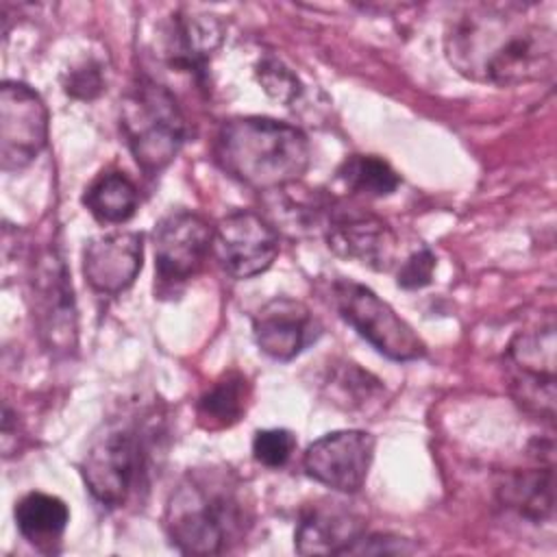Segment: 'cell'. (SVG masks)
Listing matches in <instances>:
<instances>
[{
    "mask_svg": "<svg viewBox=\"0 0 557 557\" xmlns=\"http://www.w3.org/2000/svg\"><path fill=\"white\" fill-rule=\"evenodd\" d=\"M48 141V109L41 96L24 83L0 87V165L20 172L30 165Z\"/></svg>",
    "mask_w": 557,
    "mask_h": 557,
    "instance_id": "cell-8",
    "label": "cell"
},
{
    "mask_svg": "<svg viewBox=\"0 0 557 557\" xmlns=\"http://www.w3.org/2000/svg\"><path fill=\"white\" fill-rule=\"evenodd\" d=\"M416 546L398 535L389 533H363L346 555H405L413 553Z\"/></svg>",
    "mask_w": 557,
    "mask_h": 557,
    "instance_id": "cell-27",
    "label": "cell"
},
{
    "mask_svg": "<svg viewBox=\"0 0 557 557\" xmlns=\"http://www.w3.org/2000/svg\"><path fill=\"white\" fill-rule=\"evenodd\" d=\"M63 89L67 96L78 100H94L104 89L102 67L96 61H85L78 67H72L63 81Z\"/></svg>",
    "mask_w": 557,
    "mask_h": 557,
    "instance_id": "cell-25",
    "label": "cell"
},
{
    "mask_svg": "<svg viewBox=\"0 0 557 557\" xmlns=\"http://www.w3.org/2000/svg\"><path fill=\"white\" fill-rule=\"evenodd\" d=\"M252 335L263 355L276 361H289L315 342L320 331L305 302L276 296L252 315Z\"/></svg>",
    "mask_w": 557,
    "mask_h": 557,
    "instance_id": "cell-15",
    "label": "cell"
},
{
    "mask_svg": "<svg viewBox=\"0 0 557 557\" xmlns=\"http://www.w3.org/2000/svg\"><path fill=\"white\" fill-rule=\"evenodd\" d=\"M326 242L339 257L385 272L396 265L398 237L379 215L361 209L337 207L329 215Z\"/></svg>",
    "mask_w": 557,
    "mask_h": 557,
    "instance_id": "cell-13",
    "label": "cell"
},
{
    "mask_svg": "<svg viewBox=\"0 0 557 557\" xmlns=\"http://www.w3.org/2000/svg\"><path fill=\"white\" fill-rule=\"evenodd\" d=\"M152 239L157 278L174 287L200 272L213 250V226L196 211L174 209L157 222Z\"/></svg>",
    "mask_w": 557,
    "mask_h": 557,
    "instance_id": "cell-9",
    "label": "cell"
},
{
    "mask_svg": "<svg viewBox=\"0 0 557 557\" xmlns=\"http://www.w3.org/2000/svg\"><path fill=\"white\" fill-rule=\"evenodd\" d=\"M15 524L20 535L39 550L52 553L67 529V505L46 492H28L15 503Z\"/></svg>",
    "mask_w": 557,
    "mask_h": 557,
    "instance_id": "cell-19",
    "label": "cell"
},
{
    "mask_svg": "<svg viewBox=\"0 0 557 557\" xmlns=\"http://www.w3.org/2000/svg\"><path fill=\"white\" fill-rule=\"evenodd\" d=\"M331 298L337 313L381 355L394 361H413L426 355L420 335L370 287L337 278L331 285Z\"/></svg>",
    "mask_w": 557,
    "mask_h": 557,
    "instance_id": "cell-6",
    "label": "cell"
},
{
    "mask_svg": "<svg viewBox=\"0 0 557 557\" xmlns=\"http://www.w3.org/2000/svg\"><path fill=\"white\" fill-rule=\"evenodd\" d=\"M120 128L131 154L146 174H159L181 152L187 139V120L174 94L139 76L120 100Z\"/></svg>",
    "mask_w": 557,
    "mask_h": 557,
    "instance_id": "cell-5",
    "label": "cell"
},
{
    "mask_svg": "<svg viewBox=\"0 0 557 557\" xmlns=\"http://www.w3.org/2000/svg\"><path fill=\"white\" fill-rule=\"evenodd\" d=\"M33 315L41 339L52 352H70L76 346V307L67 268L59 252L46 250L30 278Z\"/></svg>",
    "mask_w": 557,
    "mask_h": 557,
    "instance_id": "cell-10",
    "label": "cell"
},
{
    "mask_svg": "<svg viewBox=\"0 0 557 557\" xmlns=\"http://www.w3.org/2000/svg\"><path fill=\"white\" fill-rule=\"evenodd\" d=\"M374 437L368 431L344 429L311 442L302 455L305 472L344 494L359 492L368 479L374 459Z\"/></svg>",
    "mask_w": 557,
    "mask_h": 557,
    "instance_id": "cell-12",
    "label": "cell"
},
{
    "mask_svg": "<svg viewBox=\"0 0 557 557\" xmlns=\"http://www.w3.org/2000/svg\"><path fill=\"white\" fill-rule=\"evenodd\" d=\"M222 37L224 28L215 15L174 13L161 30V57L172 70L187 72L196 81H202Z\"/></svg>",
    "mask_w": 557,
    "mask_h": 557,
    "instance_id": "cell-16",
    "label": "cell"
},
{
    "mask_svg": "<svg viewBox=\"0 0 557 557\" xmlns=\"http://www.w3.org/2000/svg\"><path fill=\"white\" fill-rule=\"evenodd\" d=\"M83 205L100 224H122L135 215L139 194L126 174L102 172L85 189Z\"/></svg>",
    "mask_w": 557,
    "mask_h": 557,
    "instance_id": "cell-21",
    "label": "cell"
},
{
    "mask_svg": "<svg viewBox=\"0 0 557 557\" xmlns=\"http://www.w3.org/2000/svg\"><path fill=\"white\" fill-rule=\"evenodd\" d=\"M444 50L474 83L513 87L555 74V28L540 17L537 4H472L448 22Z\"/></svg>",
    "mask_w": 557,
    "mask_h": 557,
    "instance_id": "cell-1",
    "label": "cell"
},
{
    "mask_svg": "<svg viewBox=\"0 0 557 557\" xmlns=\"http://www.w3.org/2000/svg\"><path fill=\"white\" fill-rule=\"evenodd\" d=\"M509 392L529 413L555 418V326L546 324L513 335L507 348Z\"/></svg>",
    "mask_w": 557,
    "mask_h": 557,
    "instance_id": "cell-7",
    "label": "cell"
},
{
    "mask_svg": "<svg viewBox=\"0 0 557 557\" xmlns=\"http://www.w3.org/2000/svg\"><path fill=\"white\" fill-rule=\"evenodd\" d=\"M250 385L237 370L224 372L196 403L198 424L207 431H222L233 426L246 413Z\"/></svg>",
    "mask_w": 557,
    "mask_h": 557,
    "instance_id": "cell-20",
    "label": "cell"
},
{
    "mask_svg": "<svg viewBox=\"0 0 557 557\" xmlns=\"http://www.w3.org/2000/svg\"><path fill=\"white\" fill-rule=\"evenodd\" d=\"M213 252L231 276L252 278L274 263L278 233L261 213L237 209L215 224Z\"/></svg>",
    "mask_w": 557,
    "mask_h": 557,
    "instance_id": "cell-11",
    "label": "cell"
},
{
    "mask_svg": "<svg viewBox=\"0 0 557 557\" xmlns=\"http://www.w3.org/2000/svg\"><path fill=\"white\" fill-rule=\"evenodd\" d=\"M144 259V235L137 231H115L89 239L83 252V274L89 287L104 296L128 289Z\"/></svg>",
    "mask_w": 557,
    "mask_h": 557,
    "instance_id": "cell-14",
    "label": "cell"
},
{
    "mask_svg": "<svg viewBox=\"0 0 557 557\" xmlns=\"http://www.w3.org/2000/svg\"><path fill=\"white\" fill-rule=\"evenodd\" d=\"M363 533V518L344 503H315L300 511L294 546L300 555H346Z\"/></svg>",
    "mask_w": 557,
    "mask_h": 557,
    "instance_id": "cell-17",
    "label": "cell"
},
{
    "mask_svg": "<svg viewBox=\"0 0 557 557\" xmlns=\"http://www.w3.org/2000/svg\"><path fill=\"white\" fill-rule=\"evenodd\" d=\"M344 185L357 194L383 198L398 189V172L376 154H350L337 170Z\"/></svg>",
    "mask_w": 557,
    "mask_h": 557,
    "instance_id": "cell-22",
    "label": "cell"
},
{
    "mask_svg": "<svg viewBox=\"0 0 557 557\" xmlns=\"http://www.w3.org/2000/svg\"><path fill=\"white\" fill-rule=\"evenodd\" d=\"M152 435L139 418H113L100 426L81 461L83 481L98 505L117 509L144 485L152 461Z\"/></svg>",
    "mask_w": 557,
    "mask_h": 557,
    "instance_id": "cell-4",
    "label": "cell"
},
{
    "mask_svg": "<svg viewBox=\"0 0 557 557\" xmlns=\"http://www.w3.org/2000/svg\"><path fill=\"white\" fill-rule=\"evenodd\" d=\"M257 76H259V83L263 85V89L272 98H276L285 104L294 102L300 94V83H298L296 74L276 59H263L257 67Z\"/></svg>",
    "mask_w": 557,
    "mask_h": 557,
    "instance_id": "cell-24",
    "label": "cell"
},
{
    "mask_svg": "<svg viewBox=\"0 0 557 557\" xmlns=\"http://www.w3.org/2000/svg\"><path fill=\"white\" fill-rule=\"evenodd\" d=\"M255 500L244 479L226 466L189 468L168 496L163 527L185 555H222L250 533Z\"/></svg>",
    "mask_w": 557,
    "mask_h": 557,
    "instance_id": "cell-2",
    "label": "cell"
},
{
    "mask_svg": "<svg viewBox=\"0 0 557 557\" xmlns=\"http://www.w3.org/2000/svg\"><path fill=\"white\" fill-rule=\"evenodd\" d=\"M218 165L242 185L276 191L296 183L311 163L307 135L294 124L246 115L226 120L213 141Z\"/></svg>",
    "mask_w": 557,
    "mask_h": 557,
    "instance_id": "cell-3",
    "label": "cell"
},
{
    "mask_svg": "<svg viewBox=\"0 0 557 557\" xmlns=\"http://www.w3.org/2000/svg\"><path fill=\"white\" fill-rule=\"evenodd\" d=\"M296 450V435L287 429H263L255 433L252 457L265 468H283Z\"/></svg>",
    "mask_w": 557,
    "mask_h": 557,
    "instance_id": "cell-23",
    "label": "cell"
},
{
    "mask_svg": "<svg viewBox=\"0 0 557 557\" xmlns=\"http://www.w3.org/2000/svg\"><path fill=\"white\" fill-rule=\"evenodd\" d=\"M498 500L516 516L542 524L553 518L555 511V472L553 461L537 468L513 470L503 476L496 487Z\"/></svg>",
    "mask_w": 557,
    "mask_h": 557,
    "instance_id": "cell-18",
    "label": "cell"
},
{
    "mask_svg": "<svg viewBox=\"0 0 557 557\" xmlns=\"http://www.w3.org/2000/svg\"><path fill=\"white\" fill-rule=\"evenodd\" d=\"M435 255L429 248L413 250L405 261H400L396 283L405 289H420L433 281Z\"/></svg>",
    "mask_w": 557,
    "mask_h": 557,
    "instance_id": "cell-26",
    "label": "cell"
}]
</instances>
